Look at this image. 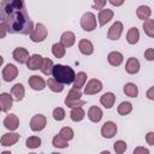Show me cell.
Segmentation results:
<instances>
[{"label": "cell", "instance_id": "1", "mask_svg": "<svg viewBox=\"0 0 154 154\" xmlns=\"http://www.w3.org/2000/svg\"><path fill=\"white\" fill-rule=\"evenodd\" d=\"M0 22L11 34L29 35L34 22L26 11L25 0H2L0 4Z\"/></svg>", "mask_w": 154, "mask_h": 154}, {"label": "cell", "instance_id": "2", "mask_svg": "<svg viewBox=\"0 0 154 154\" xmlns=\"http://www.w3.org/2000/svg\"><path fill=\"white\" fill-rule=\"evenodd\" d=\"M52 76L54 79H57L61 84H72L75 81L76 73L71 66L57 64V65H53Z\"/></svg>", "mask_w": 154, "mask_h": 154}, {"label": "cell", "instance_id": "3", "mask_svg": "<svg viewBox=\"0 0 154 154\" xmlns=\"http://www.w3.org/2000/svg\"><path fill=\"white\" fill-rule=\"evenodd\" d=\"M29 35H30V40H31L32 42L38 43V42H42V41H45V40L47 38L48 31H47L46 26H45L42 23H37V24L32 28V30H31V32H30Z\"/></svg>", "mask_w": 154, "mask_h": 154}, {"label": "cell", "instance_id": "4", "mask_svg": "<svg viewBox=\"0 0 154 154\" xmlns=\"http://www.w3.org/2000/svg\"><path fill=\"white\" fill-rule=\"evenodd\" d=\"M81 26L84 31H93L96 29V17L91 12H85L81 17Z\"/></svg>", "mask_w": 154, "mask_h": 154}, {"label": "cell", "instance_id": "5", "mask_svg": "<svg viewBox=\"0 0 154 154\" xmlns=\"http://www.w3.org/2000/svg\"><path fill=\"white\" fill-rule=\"evenodd\" d=\"M46 124H47V119L43 114H35L30 120V129L35 132H38L46 128Z\"/></svg>", "mask_w": 154, "mask_h": 154}, {"label": "cell", "instance_id": "6", "mask_svg": "<svg viewBox=\"0 0 154 154\" xmlns=\"http://www.w3.org/2000/svg\"><path fill=\"white\" fill-rule=\"evenodd\" d=\"M123 29H124V26H123V23H122V22H119V20L114 22V23L111 25V28L108 29L107 37H108L109 40H112V41L119 40V37L122 36Z\"/></svg>", "mask_w": 154, "mask_h": 154}, {"label": "cell", "instance_id": "7", "mask_svg": "<svg viewBox=\"0 0 154 154\" xmlns=\"http://www.w3.org/2000/svg\"><path fill=\"white\" fill-rule=\"evenodd\" d=\"M102 90V83L101 81L96 79V78H93L90 79L87 85L84 87V94L85 95H94V94H97Z\"/></svg>", "mask_w": 154, "mask_h": 154}, {"label": "cell", "instance_id": "8", "mask_svg": "<svg viewBox=\"0 0 154 154\" xmlns=\"http://www.w3.org/2000/svg\"><path fill=\"white\" fill-rule=\"evenodd\" d=\"M117 131H118V128H117L116 123H113V122H106L102 125V128H101V135H102V137L108 138V140L109 138H113L114 135L117 134Z\"/></svg>", "mask_w": 154, "mask_h": 154}, {"label": "cell", "instance_id": "9", "mask_svg": "<svg viewBox=\"0 0 154 154\" xmlns=\"http://www.w3.org/2000/svg\"><path fill=\"white\" fill-rule=\"evenodd\" d=\"M19 134H17V132H7V134H4L2 136H1V138H0V143H1V146H4V147H11V146H13V144H16L17 142H18V140H19Z\"/></svg>", "mask_w": 154, "mask_h": 154}, {"label": "cell", "instance_id": "10", "mask_svg": "<svg viewBox=\"0 0 154 154\" xmlns=\"http://www.w3.org/2000/svg\"><path fill=\"white\" fill-rule=\"evenodd\" d=\"M17 76H18V69H17L13 64H7V65L2 69V78H4L6 82L13 81Z\"/></svg>", "mask_w": 154, "mask_h": 154}, {"label": "cell", "instance_id": "11", "mask_svg": "<svg viewBox=\"0 0 154 154\" xmlns=\"http://www.w3.org/2000/svg\"><path fill=\"white\" fill-rule=\"evenodd\" d=\"M2 124H4V126H5L7 130L14 131V130H17L18 126H19V119H18V117H17L16 114L11 113V114L6 116V118L4 119V123H2Z\"/></svg>", "mask_w": 154, "mask_h": 154}, {"label": "cell", "instance_id": "12", "mask_svg": "<svg viewBox=\"0 0 154 154\" xmlns=\"http://www.w3.org/2000/svg\"><path fill=\"white\" fill-rule=\"evenodd\" d=\"M28 83H29V85H30L31 89L37 90V91L45 89V87H46V81H45L42 77L36 76V75L30 76L29 79H28Z\"/></svg>", "mask_w": 154, "mask_h": 154}, {"label": "cell", "instance_id": "13", "mask_svg": "<svg viewBox=\"0 0 154 154\" xmlns=\"http://www.w3.org/2000/svg\"><path fill=\"white\" fill-rule=\"evenodd\" d=\"M13 97L8 93H1L0 94V107L2 112H8L12 108Z\"/></svg>", "mask_w": 154, "mask_h": 154}, {"label": "cell", "instance_id": "14", "mask_svg": "<svg viewBox=\"0 0 154 154\" xmlns=\"http://www.w3.org/2000/svg\"><path fill=\"white\" fill-rule=\"evenodd\" d=\"M114 13L112 10L109 8H102L99 11V14H97V19H99V25L100 26H103L106 25L112 18H113Z\"/></svg>", "mask_w": 154, "mask_h": 154}, {"label": "cell", "instance_id": "15", "mask_svg": "<svg viewBox=\"0 0 154 154\" xmlns=\"http://www.w3.org/2000/svg\"><path fill=\"white\" fill-rule=\"evenodd\" d=\"M12 57H13V59H14L17 63H19V64H25L26 60H28V58H29V52H28L25 48H23V47H18V48H16V49L12 52Z\"/></svg>", "mask_w": 154, "mask_h": 154}, {"label": "cell", "instance_id": "16", "mask_svg": "<svg viewBox=\"0 0 154 154\" xmlns=\"http://www.w3.org/2000/svg\"><path fill=\"white\" fill-rule=\"evenodd\" d=\"M76 42V36L72 31H65L61 34L60 36V43L65 47V48H70L75 45Z\"/></svg>", "mask_w": 154, "mask_h": 154}, {"label": "cell", "instance_id": "17", "mask_svg": "<svg viewBox=\"0 0 154 154\" xmlns=\"http://www.w3.org/2000/svg\"><path fill=\"white\" fill-rule=\"evenodd\" d=\"M42 59H43V57H41L40 54H32L31 57L28 58L25 64H26L29 70H38L41 67Z\"/></svg>", "mask_w": 154, "mask_h": 154}, {"label": "cell", "instance_id": "18", "mask_svg": "<svg viewBox=\"0 0 154 154\" xmlns=\"http://www.w3.org/2000/svg\"><path fill=\"white\" fill-rule=\"evenodd\" d=\"M125 71L130 75H136L138 71H140V61L138 59L131 57L126 60V64H125Z\"/></svg>", "mask_w": 154, "mask_h": 154}, {"label": "cell", "instance_id": "19", "mask_svg": "<svg viewBox=\"0 0 154 154\" xmlns=\"http://www.w3.org/2000/svg\"><path fill=\"white\" fill-rule=\"evenodd\" d=\"M78 49H79V52H81L82 54H84V55H90V54H93V52H94V45L91 43V41H89V40H87V38H83V40H81V41L78 42Z\"/></svg>", "mask_w": 154, "mask_h": 154}, {"label": "cell", "instance_id": "20", "mask_svg": "<svg viewBox=\"0 0 154 154\" xmlns=\"http://www.w3.org/2000/svg\"><path fill=\"white\" fill-rule=\"evenodd\" d=\"M102 116H103V113H102V109L100 107H97V106L89 107V109H88V118L93 123H99L102 119Z\"/></svg>", "mask_w": 154, "mask_h": 154}, {"label": "cell", "instance_id": "21", "mask_svg": "<svg viewBox=\"0 0 154 154\" xmlns=\"http://www.w3.org/2000/svg\"><path fill=\"white\" fill-rule=\"evenodd\" d=\"M11 95H12L13 100H16V101H22L23 97H24V95H25V89H24L23 84H20V83L14 84V85L11 88Z\"/></svg>", "mask_w": 154, "mask_h": 154}, {"label": "cell", "instance_id": "22", "mask_svg": "<svg viewBox=\"0 0 154 154\" xmlns=\"http://www.w3.org/2000/svg\"><path fill=\"white\" fill-rule=\"evenodd\" d=\"M123 60H124L123 54L120 52H117V51H113L107 55V61L112 66H119L123 63Z\"/></svg>", "mask_w": 154, "mask_h": 154}, {"label": "cell", "instance_id": "23", "mask_svg": "<svg viewBox=\"0 0 154 154\" xmlns=\"http://www.w3.org/2000/svg\"><path fill=\"white\" fill-rule=\"evenodd\" d=\"M116 102V95L111 91L105 93L101 97H100V103L105 107V108H112L113 105Z\"/></svg>", "mask_w": 154, "mask_h": 154}, {"label": "cell", "instance_id": "24", "mask_svg": "<svg viewBox=\"0 0 154 154\" xmlns=\"http://www.w3.org/2000/svg\"><path fill=\"white\" fill-rule=\"evenodd\" d=\"M138 40H140V31H138V29L136 26L130 28L128 30V32H126V41H128V43L136 45L138 42Z\"/></svg>", "mask_w": 154, "mask_h": 154}, {"label": "cell", "instance_id": "25", "mask_svg": "<svg viewBox=\"0 0 154 154\" xmlns=\"http://www.w3.org/2000/svg\"><path fill=\"white\" fill-rule=\"evenodd\" d=\"M85 117V112L82 107H75V108H71V112H70V118L72 122H81L83 120Z\"/></svg>", "mask_w": 154, "mask_h": 154}, {"label": "cell", "instance_id": "26", "mask_svg": "<svg viewBox=\"0 0 154 154\" xmlns=\"http://www.w3.org/2000/svg\"><path fill=\"white\" fill-rule=\"evenodd\" d=\"M136 14H137V17H138L140 19L146 20V19L150 18L152 10H150V7L147 6V5H141V6H138L137 10H136Z\"/></svg>", "mask_w": 154, "mask_h": 154}, {"label": "cell", "instance_id": "27", "mask_svg": "<svg viewBox=\"0 0 154 154\" xmlns=\"http://www.w3.org/2000/svg\"><path fill=\"white\" fill-rule=\"evenodd\" d=\"M87 73L85 72H83V71H81V72H78L76 76H75V81H73V88H76V89H81V88H83L84 85H85V82H87Z\"/></svg>", "mask_w": 154, "mask_h": 154}, {"label": "cell", "instance_id": "28", "mask_svg": "<svg viewBox=\"0 0 154 154\" xmlns=\"http://www.w3.org/2000/svg\"><path fill=\"white\" fill-rule=\"evenodd\" d=\"M53 65H54V64H53L52 59H49V58H43V59H42V64H41L40 70H41V72H42L43 75L49 76V75L52 73Z\"/></svg>", "mask_w": 154, "mask_h": 154}, {"label": "cell", "instance_id": "29", "mask_svg": "<svg viewBox=\"0 0 154 154\" xmlns=\"http://www.w3.org/2000/svg\"><path fill=\"white\" fill-rule=\"evenodd\" d=\"M124 93L129 97H136L138 95V88H137V85L135 83L130 82V83H126L124 85Z\"/></svg>", "mask_w": 154, "mask_h": 154}, {"label": "cell", "instance_id": "30", "mask_svg": "<svg viewBox=\"0 0 154 154\" xmlns=\"http://www.w3.org/2000/svg\"><path fill=\"white\" fill-rule=\"evenodd\" d=\"M47 85H48V88H49L52 91H54V93H61V91L64 90V84L59 83V82H58L57 79H54L53 77L47 79Z\"/></svg>", "mask_w": 154, "mask_h": 154}, {"label": "cell", "instance_id": "31", "mask_svg": "<svg viewBox=\"0 0 154 154\" xmlns=\"http://www.w3.org/2000/svg\"><path fill=\"white\" fill-rule=\"evenodd\" d=\"M52 53H53V55H54L55 58L60 59V58H63V57L65 55L66 48H65L60 42H57V43H54V45L52 46Z\"/></svg>", "mask_w": 154, "mask_h": 154}, {"label": "cell", "instance_id": "32", "mask_svg": "<svg viewBox=\"0 0 154 154\" xmlns=\"http://www.w3.org/2000/svg\"><path fill=\"white\" fill-rule=\"evenodd\" d=\"M143 30H144L147 36L154 37V20L150 19V18L146 19L144 23H143Z\"/></svg>", "mask_w": 154, "mask_h": 154}, {"label": "cell", "instance_id": "33", "mask_svg": "<svg viewBox=\"0 0 154 154\" xmlns=\"http://www.w3.org/2000/svg\"><path fill=\"white\" fill-rule=\"evenodd\" d=\"M52 144H53V147H55V148H66V147L69 146V141H66L65 138H63V137L58 134V135H55V136L53 137Z\"/></svg>", "mask_w": 154, "mask_h": 154}, {"label": "cell", "instance_id": "34", "mask_svg": "<svg viewBox=\"0 0 154 154\" xmlns=\"http://www.w3.org/2000/svg\"><path fill=\"white\" fill-rule=\"evenodd\" d=\"M117 111H118V113H119L120 116H128V114L132 111V105H131L130 102H128V101H123V102L118 106Z\"/></svg>", "mask_w": 154, "mask_h": 154}, {"label": "cell", "instance_id": "35", "mask_svg": "<svg viewBox=\"0 0 154 154\" xmlns=\"http://www.w3.org/2000/svg\"><path fill=\"white\" fill-rule=\"evenodd\" d=\"M25 146L30 149H35V148H38L41 146V138L37 137V136H30L26 138L25 141Z\"/></svg>", "mask_w": 154, "mask_h": 154}, {"label": "cell", "instance_id": "36", "mask_svg": "<svg viewBox=\"0 0 154 154\" xmlns=\"http://www.w3.org/2000/svg\"><path fill=\"white\" fill-rule=\"evenodd\" d=\"M59 135H60L63 138H65L66 141H71V140L73 138V136H75V132H73V130H72L70 126H64V128H61V130L59 131Z\"/></svg>", "mask_w": 154, "mask_h": 154}, {"label": "cell", "instance_id": "37", "mask_svg": "<svg viewBox=\"0 0 154 154\" xmlns=\"http://www.w3.org/2000/svg\"><path fill=\"white\" fill-rule=\"evenodd\" d=\"M126 148H128L126 142L123 141V140H118V141H116L114 144H113V149H114V152H116L117 154H123V153L126 150Z\"/></svg>", "mask_w": 154, "mask_h": 154}, {"label": "cell", "instance_id": "38", "mask_svg": "<svg viewBox=\"0 0 154 154\" xmlns=\"http://www.w3.org/2000/svg\"><path fill=\"white\" fill-rule=\"evenodd\" d=\"M82 97V93H81V89H76V88H72L67 96H66V100H70V101H77V100H81Z\"/></svg>", "mask_w": 154, "mask_h": 154}, {"label": "cell", "instance_id": "39", "mask_svg": "<svg viewBox=\"0 0 154 154\" xmlns=\"http://www.w3.org/2000/svg\"><path fill=\"white\" fill-rule=\"evenodd\" d=\"M52 116H53V118H54L55 120L61 122V120L65 119L66 113H65V109H64V108H61V107H57V108L53 109V114H52Z\"/></svg>", "mask_w": 154, "mask_h": 154}, {"label": "cell", "instance_id": "40", "mask_svg": "<svg viewBox=\"0 0 154 154\" xmlns=\"http://www.w3.org/2000/svg\"><path fill=\"white\" fill-rule=\"evenodd\" d=\"M85 103V101L83 100H77V101H70V100H66L65 99V105L70 108H75V107H82L83 105Z\"/></svg>", "mask_w": 154, "mask_h": 154}, {"label": "cell", "instance_id": "41", "mask_svg": "<svg viewBox=\"0 0 154 154\" xmlns=\"http://www.w3.org/2000/svg\"><path fill=\"white\" fill-rule=\"evenodd\" d=\"M94 4H93V7L95 10H102L107 2V0H93Z\"/></svg>", "mask_w": 154, "mask_h": 154}, {"label": "cell", "instance_id": "42", "mask_svg": "<svg viewBox=\"0 0 154 154\" xmlns=\"http://www.w3.org/2000/svg\"><path fill=\"white\" fill-rule=\"evenodd\" d=\"M144 58L149 61H153L154 60V49L153 48H148L146 52H144Z\"/></svg>", "mask_w": 154, "mask_h": 154}, {"label": "cell", "instance_id": "43", "mask_svg": "<svg viewBox=\"0 0 154 154\" xmlns=\"http://www.w3.org/2000/svg\"><path fill=\"white\" fill-rule=\"evenodd\" d=\"M146 141L149 146H154V132L153 131H149L147 135H146Z\"/></svg>", "mask_w": 154, "mask_h": 154}, {"label": "cell", "instance_id": "44", "mask_svg": "<svg viewBox=\"0 0 154 154\" xmlns=\"http://www.w3.org/2000/svg\"><path fill=\"white\" fill-rule=\"evenodd\" d=\"M148 153H149V150L144 147H137L134 149V154H148Z\"/></svg>", "mask_w": 154, "mask_h": 154}, {"label": "cell", "instance_id": "45", "mask_svg": "<svg viewBox=\"0 0 154 154\" xmlns=\"http://www.w3.org/2000/svg\"><path fill=\"white\" fill-rule=\"evenodd\" d=\"M7 34V29L5 26V24L2 22H0V38H4Z\"/></svg>", "mask_w": 154, "mask_h": 154}, {"label": "cell", "instance_id": "46", "mask_svg": "<svg viewBox=\"0 0 154 154\" xmlns=\"http://www.w3.org/2000/svg\"><path fill=\"white\" fill-rule=\"evenodd\" d=\"M111 5H113V6H116V7H119V6H122L123 4H124V1L125 0H107Z\"/></svg>", "mask_w": 154, "mask_h": 154}, {"label": "cell", "instance_id": "47", "mask_svg": "<svg viewBox=\"0 0 154 154\" xmlns=\"http://www.w3.org/2000/svg\"><path fill=\"white\" fill-rule=\"evenodd\" d=\"M147 97L149 100H154V87H150L148 90H147Z\"/></svg>", "mask_w": 154, "mask_h": 154}, {"label": "cell", "instance_id": "48", "mask_svg": "<svg viewBox=\"0 0 154 154\" xmlns=\"http://www.w3.org/2000/svg\"><path fill=\"white\" fill-rule=\"evenodd\" d=\"M2 64H4V58H2L1 55H0V66H1Z\"/></svg>", "mask_w": 154, "mask_h": 154}, {"label": "cell", "instance_id": "49", "mask_svg": "<svg viewBox=\"0 0 154 154\" xmlns=\"http://www.w3.org/2000/svg\"><path fill=\"white\" fill-rule=\"evenodd\" d=\"M0 112H2V111H1V107H0Z\"/></svg>", "mask_w": 154, "mask_h": 154}]
</instances>
